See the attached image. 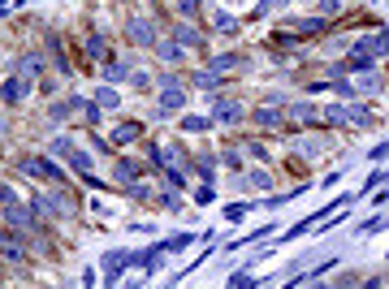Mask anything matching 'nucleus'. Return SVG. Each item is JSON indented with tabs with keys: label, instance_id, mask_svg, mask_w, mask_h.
<instances>
[{
	"label": "nucleus",
	"instance_id": "nucleus-1",
	"mask_svg": "<svg viewBox=\"0 0 389 289\" xmlns=\"http://www.w3.org/2000/svg\"><path fill=\"white\" fill-rule=\"evenodd\" d=\"M182 108H186V87L182 83H169V87H156V117H177Z\"/></svg>",
	"mask_w": 389,
	"mask_h": 289
},
{
	"label": "nucleus",
	"instance_id": "nucleus-2",
	"mask_svg": "<svg viewBox=\"0 0 389 289\" xmlns=\"http://www.w3.org/2000/svg\"><path fill=\"white\" fill-rule=\"evenodd\" d=\"M125 39L135 43V48H156V39H161V35H156V22L147 13H135V17L125 22Z\"/></svg>",
	"mask_w": 389,
	"mask_h": 289
},
{
	"label": "nucleus",
	"instance_id": "nucleus-3",
	"mask_svg": "<svg viewBox=\"0 0 389 289\" xmlns=\"http://www.w3.org/2000/svg\"><path fill=\"white\" fill-rule=\"evenodd\" d=\"M26 99H31V78H26V73H13V78L0 83V104L18 108V104H26Z\"/></svg>",
	"mask_w": 389,
	"mask_h": 289
},
{
	"label": "nucleus",
	"instance_id": "nucleus-4",
	"mask_svg": "<svg viewBox=\"0 0 389 289\" xmlns=\"http://www.w3.org/2000/svg\"><path fill=\"white\" fill-rule=\"evenodd\" d=\"M385 52H389V35H385V31H372V35H359V39H355V57L381 61Z\"/></svg>",
	"mask_w": 389,
	"mask_h": 289
},
{
	"label": "nucleus",
	"instance_id": "nucleus-5",
	"mask_svg": "<svg viewBox=\"0 0 389 289\" xmlns=\"http://www.w3.org/2000/svg\"><path fill=\"white\" fill-rule=\"evenodd\" d=\"M100 268L109 272V285H117L125 268H135V255H130V251H109V255L100 259Z\"/></svg>",
	"mask_w": 389,
	"mask_h": 289
},
{
	"label": "nucleus",
	"instance_id": "nucleus-6",
	"mask_svg": "<svg viewBox=\"0 0 389 289\" xmlns=\"http://www.w3.org/2000/svg\"><path fill=\"white\" fill-rule=\"evenodd\" d=\"M22 169L31 177H43V181H65V169L57 160H48V155H39V160H22Z\"/></svg>",
	"mask_w": 389,
	"mask_h": 289
},
{
	"label": "nucleus",
	"instance_id": "nucleus-7",
	"mask_svg": "<svg viewBox=\"0 0 389 289\" xmlns=\"http://www.w3.org/2000/svg\"><path fill=\"white\" fill-rule=\"evenodd\" d=\"M251 121H255L259 129H281V125H285V113H281V104H268V99H264V104L251 113Z\"/></svg>",
	"mask_w": 389,
	"mask_h": 289
},
{
	"label": "nucleus",
	"instance_id": "nucleus-8",
	"mask_svg": "<svg viewBox=\"0 0 389 289\" xmlns=\"http://www.w3.org/2000/svg\"><path fill=\"white\" fill-rule=\"evenodd\" d=\"M212 117H217V121H225V125H238L247 113H243V104H238V99H225V95H217V104H212Z\"/></svg>",
	"mask_w": 389,
	"mask_h": 289
},
{
	"label": "nucleus",
	"instance_id": "nucleus-9",
	"mask_svg": "<svg viewBox=\"0 0 389 289\" xmlns=\"http://www.w3.org/2000/svg\"><path fill=\"white\" fill-rule=\"evenodd\" d=\"M5 225H13V229L39 225V207H18V203H9V207H5Z\"/></svg>",
	"mask_w": 389,
	"mask_h": 289
},
{
	"label": "nucleus",
	"instance_id": "nucleus-10",
	"mask_svg": "<svg viewBox=\"0 0 389 289\" xmlns=\"http://www.w3.org/2000/svg\"><path fill=\"white\" fill-rule=\"evenodd\" d=\"M65 164H69V169H74V173H83V177H87V181H91V186H100V177H95V173H91V169H95V164H91V155H87V151H78V147H74V151H69V160H65Z\"/></svg>",
	"mask_w": 389,
	"mask_h": 289
},
{
	"label": "nucleus",
	"instance_id": "nucleus-11",
	"mask_svg": "<svg viewBox=\"0 0 389 289\" xmlns=\"http://www.w3.org/2000/svg\"><path fill=\"white\" fill-rule=\"evenodd\" d=\"M151 52H156V57H161L165 65H177V61H182V52H186V48H182L177 39H156V48H151Z\"/></svg>",
	"mask_w": 389,
	"mask_h": 289
},
{
	"label": "nucleus",
	"instance_id": "nucleus-12",
	"mask_svg": "<svg viewBox=\"0 0 389 289\" xmlns=\"http://www.w3.org/2000/svg\"><path fill=\"white\" fill-rule=\"evenodd\" d=\"M91 99L100 104V108H121V91H117L113 83H100V87L91 91Z\"/></svg>",
	"mask_w": 389,
	"mask_h": 289
},
{
	"label": "nucleus",
	"instance_id": "nucleus-13",
	"mask_svg": "<svg viewBox=\"0 0 389 289\" xmlns=\"http://www.w3.org/2000/svg\"><path fill=\"white\" fill-rule=\"evenodd\" d=\"M139 173H143V164H135V160H125V155H117V164H113V181H117V186L135 181Z\"/></svg>",
	"mask_w": 389,
	"mask_h": 289
},
{
	"label": "nucleus",
	"instance_id": "nucleus-14",
	"mask_svg": "<svg viewBox=\"0 0 389 289\" xmlns=\"http://www.w3.org/2000/svg\"><path fill=\"white\" fill-rule=\"evenodd\" d=\"M78 113V95L74 99H57V104H48V121H69Z\"/></svg>",
	"mask_w": 389,
	"mask_h": 289
},
{
	"label": "nucleus",
	"instance_id": "nucleus-15",
	"mask_svg": "<svg viewBox=\"0 0 389 289\" xmlns=\"http://www.w3.org/2000/svg\"><path fill=\"white\" fill-rule=\"evenodd\" d=\"M316 117H320V113H316V104H311V99H294V104H290V121H303V125H311Z\"/></svg>",
	"mask_w": 389,
	"mask_h": 289
},
{
	"label": "nucleus",
	"instance_id": "nucleus-16",
	"mask_svg": "<svg viewBox=\"0 0 389 289\" xmlns=\"http://www.w3.org/2000/svg\"><path fill=\"white\" fill-rule=\"evenodd\" d=\"M325 26H329L325 17H303V22H294V26H285V31H290V35H299V39H303V35H320Z\"/></svg>",
	"mask_w": 389,
	"mask_h": 289
},
{
	"label": "nucleus",
	"instance_id": "nucleus-17",
	"mask_svg": "<svg viewBox=\"0 0 389 289\" xmlns=\"http://www.w3.org/2000/svg\"><path fill=\"white\" fill-rule=\"evenodd\" d=\"M139 134H143V125H139V121H121V125L113 129V143H117V147H125V143H135Z\"/></svg>",
	"mask_w": 389,
	"mask_h": 289
},
{
	"label": "nucleus",
	"instance_id": "nucleus-18",
	"mask_svg": "<svg viewBox=\"0 0 389 289\" xmlns=\"http://www.w3.org/2000/svg\"><path fill=\"white\" fill-rule=\"evenodd\" d=\"M355 91H359V95H381V73H376V69H363V78L355 83Z\"/></svg>",
	"mask_w": 389,
	"mask_h": 289
},
{
	"label": "nucleus",
	"instance_id": "nucleus-19",
	"mask_svg": "<svg viewBox=\"0 0 389 289\" xmlns=\"http://www.w3.org/2000/svg\"><path fill=\"white\" fill-rule=\"evenodd\" d=\"M125 78H130V65L125 61H104V83H125Z\"/></svg>",
	"mask_w": 389,
	"mask_h": 289
},
{
	"label": "nucleus",
	"instance_id": "nucleus-20",
	"mask_svg": "<svg viewBox=\"0 0 389 289\" xmlns=\"http://www.w3.org/2000/svg\"><path fill=\"white\" fill-rule=\"evenodd\" d=\"M212 26H217V35H225V39L238 35V17H233V13H212Z\"/></svg>",
	"mask_w": 389,
	"mask_h": 289
},
{
	"label": "nucleus",
	"instance_id": "nucleus-21",
	"mask_svg": "<svg viewBox=\"0 0 389 289\" xmlns=\"http://www.w3.org/2000/svg\"><path fill=\"white\" fill-rule=\"evenodd\" d=\"M243 65V52H221V57H212V69L217 73H229V69H238Z\"/></svg>",
	"mask_w": 389,
	"mask_h": 289
},
{
	"label": "nucleus",
	"instance_id": "nucleus-22",
	"mask_svg": "<svg viewBox=\"0 0 389 289\" xmlns=\"http://www.w3.org/2000/svg\"><path fill=\"white\" fill-rule=\"evenodd\" d=\"M18 73H26V78H35V73H43V57H39V52H26V57L18 61Z\"/></svg>",
	"mask_w": 389,
	"mask_h": 289
},
{
	"label": "nucleus",
	"instance_id": "nucleus-23",
	"mask_svg": "<svg viewBox=\"0 0 389 289\" xmlns=\"http://www.w3.org/2000/svg\"><path fill=\"white\" fill-rule=\"evenodd\" d=\"M48 151L57 155V160H69V151H74V139L69 134H52V143H48Z\"/></svg>",
	"mask_w": 389,
	"mask_h": 289
},
{
	"label": "nucleus",
	"instance_id": "nucleus-24",
	"mask_svg": "<svg viewBox=\"0 0 389 289\" xmlns=\"http://www.w3.org/2000/svg\"><path fill=\"white\" fill-rule=\"evenodd\" d=\"M104 52H109L104 35H100V31H91V35H87V61H104Z\"/></svg>",
	"mask_w": 389,
	"mask_h": 289
},
{
	"label": "nucleus",
	"instance_id": "nucleus-25",
	"mask_svg": "<svg viewBox=\"0 0 389 289\" xmlns=\"http://www.w3.org/2000/svg\"><path fill=\"white\" fill-rule=\"evenodd\" d=\"M173 39H177L182 48H199V31H195V26H191V22H182V26H177V31H173Z\"/></svg>",
	"mask_w": 389,
	"mask_h": 289
},
{
	"label": "nucleus",
	"instance_id": "nucleus-26",
	"mask_svg": "<svg viewBox=\"0 0 389 289\" xmlns=\"http://www.w3.org/2000/svg\"><path fill=\"white\" fill-rule=\"evenodd\" d=\"M48 52H52V61H57V69H61V73H69V61H65V48H61V39H57V35H48Z\"/></svg>",
	"mask_w": 389,
	"mask_h": 289
},
{
	"label": "nucleus",
	"instance_id": "nucleus-27",
	"mask_svg": "<svg viewBox=\"0 0 389 289\" xmlns=\"http://www.w3.org/2000/svg\"><path fill=\"white\" fill-rule=\"evenodd\" d=\"M191 242H195V233H173V238L161 242V251H186Z\"/></svg>",
	"mask_w": 389,
	"mask_h": 289
},
{
	"label": "nucleus",
	"instance_id": "nucleus-28",
	"mask_svg": "<svg viewBox=\"0 0 389 289\" xmlns=\"http://www.w3.org/2000/svg\"><path fill=\"white\" fill-rule=\"evenodd\" d=\"M156 207H165V212H182V199L173 190H156Z\"/></svg>",
	"mask_w": 389,
	"mask_h": 289
},
{
	"label": "nucleus",
	"instance_id": "nucleus-29",
	"mask_svg": "<svg viewBox=\"0 0 389 289\" xmlns=\"http://www.w3.org/2000/svg\"><path fill=\"white\" fill-rule=\"evenodd\" d=\"M0 255H5V264H26V251L18 242H0Z\"/></svg>",
	"mask_w": 389,
	"mask_h": 289
},
{
	"label": "nucleus",
	"instance_id": "nucleus-30",
	"mask_svg": "<svg viewBox=\"0 0 389 289\" xmlns=\"http://www.w3.org/2000/svg\"><path fill=\"white\" fill-rule=\"evenodd\" d=\"M346 117H350V125H372V108H363V104H350Z\"/></svg>",
	"mask_w": 389,
	"mask_h": 289
},
{
	"label": "nucleus",
	"instance_id": "nucleus-31",
	"mask_svg": "<svg viewBox=\"0 0 389 289\" xmlns=\"http://www.w3.org/2000/svg\"><path fill=\"white\" fill-rule=\"evenodd\" d=\"M182 129H186V134H203V129H212V121L207 117H182Z\"/></svg>",
	"mask_w": 389,
	"mask_h": 289
},
{
	"label": "nucleus",
	"instance_id": "nucleus-32",
	"mask_svg": "<svg viewBox=\"0 0 389 289\" xmlns=\"http://www.w3.org/2000/svg\"><path fill=\"white\" fill-rule=\"evenodd\" d=\"M325 121H329V125H350V117H346L342 104H329V108H325Z\"/></svg>",
	"mask_w": 389,
	"mask_h": 289
},
{
	"label": "nucleus",
	"instance_id": "nucleus-33",
	"mask_svg": "<svg viewBox=\"0 0 389 289\" xmlns=\"http://www.w3.org/2000/svg\"><path fill=\"white\" fill-rule=\"evenodd\" d=\"M195 87H221V73L217 69H199L195 73Z\"/></svg>",
	"mask_w": 389,
	"mask_h": 289
},
{
	"label": "nucleus",
	"instance_id": "nucleus-34",
	"mask_svg": "<svg viewBox=\"0 0 389 289\" xmlns=\"http://www.w3.org/2000/svg\"><path fill=\"white\" fill-rule=\"evenodd\" d=\"M247 181H251L255 190H268V186H273V177H268L264 169H251V173H247Z\"/></svg>",
	"mask_w": 389,
	"mask_h": 289
},
{
	"label": "nucleus",
	"instance_id": "nucleus-35",
	"mask_svg": "<svg viewBox=\"0 0 389 289\" xmlns=\"http://www.w3.org/2000/svg\"><path fill=\"white\" fill-rule=\"evenodd\" d=\"M212 164H217V155H212V151H203V155H199V177H207V181H212V173H217Z\"/></svg>",
	"mask_w": 389,
	"mask_h": 289
},
{
	"label": "nucleus",
	"instance_id": "nucleus-36",
	"mask_svg": "<svg viewBox=\"0 0 389 289\" xmlns=\"http://www.w3.org/2000/svg\"><path fill=\"white\" fill-rule=\"evenodd\" d=\"M247 285H255V276H251L247 268H243V272H233V276H229V289H247Z\"/></svg>",
	"mask_w": 389,
	"mask_h": 289
},
{
	"label": "nucleus",
	"instance_id": "nucleus-37",
	"mask_svg": "<svg viewBox=\"0 0 389 289\" xmlns=\"http://www.w3.org/2000/svg\"><path fill=\"white\" fill-rule=\"evenodd\" d=\"M121 190H125V195H130V199H139V203H143V199H147V195H151V190H147V186H139V181H125V186H121Z\"/></svg>",
	"mask_w": 389,
	"mask_h": 289
},
{
	"label": "nucleus",
	"instance_id": "nucleus-38",
	"mask_svg": "<svg viewBox=\"0 0 389 289\" xmlns=\"http://www.w3.org/2000/svg\"><path fill=\"white\" fill-rule=\"evenodd\" d=\"M9 203H18V190L9 186V181H0V207H9Z\"/></svg>",
	"mask_w": 389,
	"mask_h": 289
},
{
	"label": "nucleus",
	"instance_id": "nucleus-39",
	"mask_svg": "<svg viewBox=\"0 0 389 289\" xmlns=\"http://www.w3.org/2000/svg\"><path fill=\"white\" fill-rule=\"evenodd\" d=\"M381 229H389V220H385V216H381V220H368V225H359L363 238H368V233H381Z\"/></svg>",
	"mask_w": 389,
	"mask_h": 289
},
{
	"label": "nucleus",
	"instance_id": "nucleus-40",
	"mask_svg": "<svg viewBox=\"0 0 389 289\" xmlns=\"http://www.w3.org/2000/svg\"><path fill=\"white\" fill-rule=\"evenodd\" d=\"M177 13L182 17H195L199 13V0H177Z\"/></svg>",
	"mask_w": 389,
	"mask_h": 289
},
{
	"label": "nucleus",
	"instance_id": "nucleus-41",
	"mask_svg": "<svg viewBox=\"0 0 389 289\" xmlns=\"http://www.w3.org/2000/svg\"><path fill=\"white\" fill-rule=\"evenodd\" d=\"M130 83H135V91H147L151 87V73H135V69H130Z\"/></svg>",
	"mask_w": 389,
	"mask_h": 289
},
{
	"label": "nucleus",
	"instance_id": "nucleus-42",
	"mask_svg": "<svg viewBox=\"0 0 389 289\" xmlns=\"http://www.w3.org/2000/svg\"><path fill=\"white\" fill-rule=\"evenodd\" d=\"M329 13H342V0H320V17H329Z\"/></svg>",
	"mask_w": 389,
	"mask_h": 289
},
{
	"label": "nucleus",
	"instance_id": "nucleus-43",
	"mask_svg": "<svg viewBox=\"0 0 389 289\" xmlns=\"http://www.w3.org/2000/svg\"><path fill=\"white\" fill-rule=\"evenodd\" d=\"M320 151H325L320 139H307V143H303V155H320Z\"/></svg>",
	"mask_w": 389,
	"mask_h": 289
},
{
	"label": "nucleus",
	"instance_id": "nucleus-44",
	"mask_svg": "<svg viewBox=\"0 0 389 289\" xmlns=\"http://www.w3.org/2000/svg\"><path fill=\"white\" fill-rule=\"evenodd\" d=\"M225 169L238 173V169H243V155H238V151H225Z\"/></svg>",
	"mask_w": 389,
	"mask_h": 289
},
{
	"label": "nucleus",
	"instance_id": "nucleus-45",
	"mask_svg": "<svg viewBox=\"0 0 389 289\" xmlns=\"http://www.w3.org/2000/svg\"><path fill=\"white\" fill-rule=\"evenodd\" d=\"M247 207H251V203H238V207H225V216H229V220H243V216H247Z\"/></svg>",
	"mask_w": 389,
	"mask_h": 289
},
{
	"label": "nucleus",
	"instance_id": "nucleus-46",
	"mask_svg": "<svg viewBox=\"0 0 389 289\" xmlns=\"http://www.w3.org/2000/svg\"><path fill=\"white\" fill-rule=\"evenodd\" d=\"M381 181H389V169H376V173L368 177V186H381ZM368 186H363V190H368Z\"/></svg>",
	"mask_w": 389,
	"mask_h": 289
},
{
	"label": "nucleus",
	"instance_id": "nucleus-47",
	"mask_svg": "<svg viewBox=\"0 0 389 289\" xmlns=\"http://www.w3.org/2000/svg\"><path fill=\"white\" fill-rule=\"evenodd\" d=\"M203 203H212V190H207V186L195 190V207H203Z\"/></svg>",
	"mask_w": 389,
	"mask_h": 289
},
{
	"label": "nucleus",
	"instance_id": "nucleus-48",
	"mask_svg": "<svg viewBox=\"0 0 389 289\" xmlns=\"http://www.w3.org/2000/svg\"><path fill=\"white\" fill-rule=\"evenodd\" d=\"M389 155V143H381V147H372V160H385Z\"/></svg>",
	"mask_w": 389,
	"mask_h": 289
},
{
	"label": "nucleus",
	"instance_id": "nucleus-49",
	"mask_svg": "<svg viewBox=\"0 0 389 289\" xmlns=\"http://www.w3.org/2000/svg\"><path fill=\"white\" fill-rule=\"evenodd\" d=\"M225 5H233V9H247V5H251V0H225Z\"/></svg>",
	"mask_w": 389,
	"mask_h": 289
},
{
	"label": "nucleus",
	"instance_id": "nucleus-50",
	"mask_svg": "<svg viewBox=\"0 0 389 289\" xmlns=\"http://www.w3.org/2000/svg\"><path fill=\"white\" fill-rule=\"evenodd\" d=\"M268 5H273V9H285V5H294V0H268Z\"/></svg>",
	"mask_w": 389,
	"mask_h": 289
},
{
	"label": "nucleus",
	"instance_id": "nucleus-51",
	"mask_svg": "<svg viewBox=\"0 0 389 289\" xmlns=\"http://www.w3.org/2000/svg\"><path fill=\"white\" fill-rule=\"evenodd\" d=\"M0 242H5V233H0Z\"/></svg>",
	"mask_w": 389,
	"mask_h": 289
}]
</instances>
